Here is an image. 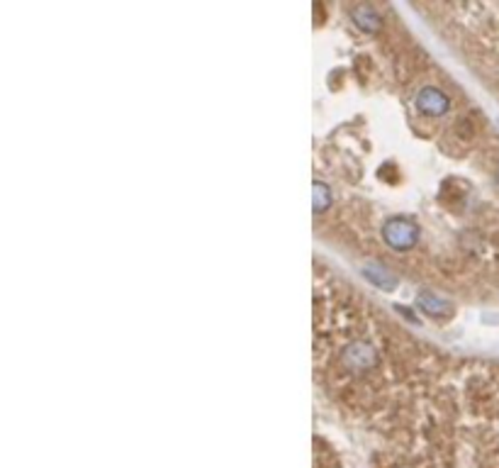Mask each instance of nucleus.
Instances as JSON below:
<instances>
[{
	"label": "nucleus",
	"mask_w": 499,
	"mask_h": 468,
	"mask_svg": "<svg viewBox=\"0 0 499 468\" xmlns=\"http://www.w3.org/2000/svg\"><path fill=\"white\" fill-rule=\"evenodd\" d=\"M317 468H499V361L446 349L315 259Z\"/></svg>",
	"instance_id": "nucleus-2"
},
{
	"label": "nucleus",
	"mask_w": 499,
	"mask_h": 468,
	"mask_svg": "<svg viewBox=\"0 0 499 468\" xmlns=\"http://www.w3.org/2000/svg\"><path fill=\"white\" fill-rule=\"evenodd\" d=\"M351 56L329 86L351 113L315 144V239L419 305L499 292V130L407 25L400 5H327Z\"/></svg>",
	"instance_id": "nucleus-1"
}]
</instances>
